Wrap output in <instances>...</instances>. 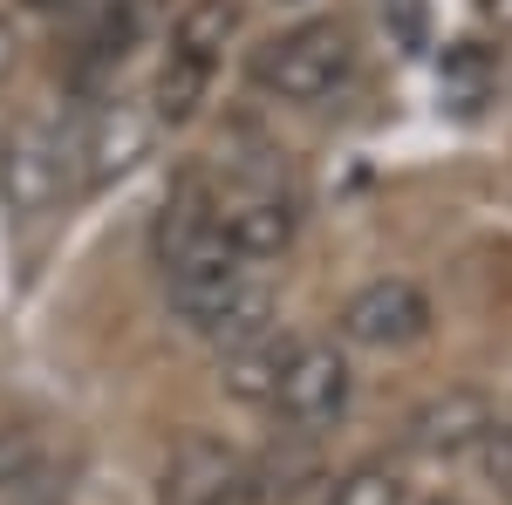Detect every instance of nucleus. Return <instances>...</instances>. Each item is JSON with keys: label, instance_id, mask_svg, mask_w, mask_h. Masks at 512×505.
I'll use <instances>...</instances> for the list:
<instances>
[{"label": "nucleus", "instance_id": "20", "mask_svg": "<svg viewBox=\"0 0 512 505\" xmlns=\"http://www.w3.org/2000/svg\"><path fill=\"white\" fill-rule=\"evenodd\" d=\"M431 505H451V499H431Z\"/></svg>", "mask_w": 512, "mask_h": 505}, {"label": "nucleus", "instance_id": "8", "mask_svg": "<svg viewBox=\"0 0 512 505\" xmlns=\"http://www.w3.org/2000/svg\"><path fill=\"white\" fill-rule=\"evenodd\" d=\"M151 130L158 117L144 110V103H130V96H103L89 117H82V137H76V157H82V185L96 192V185H110L123 178L137 157L151 151Z\"/></svg>", "mask_w": 512, "mask_h": 505}, {"label": "nucleus", "instance_id": "4", "mask_svg": "<svg viewBox=\"0 0 512 505\" xmlns=\"http://www.w3.org/2000/svg\"><path fill=\"white\" fill-rule=\"evenodd\" d=\"M62 178H69V144L55 137V123L21 117L0 130V212L14 226L48 219L62 198Z\"/></svg>", "mask_w": 512, "mask_h": 505}, {"label": "nucleus", "instance_id": "13", "mask_svg": "<svg viewBox=\"0 0 512 505\" xmlns=\"http://www.w3.org/2000/svg\"><path fill=\"white\" fill-rule=\"evenodd\" d=\"M239 28V0H192L185 14H178V28H171V48H192L205 62H219L226 55V41Z\"/></svg>", "mask_w": 512, "mask_h": 505}, {"label": "nucleus", "instance_id": "7", "mask_svg": "<svg viewBox=\"0 0 512 505\" xmlns=\"http://www.w3.org/2000/svg\"><path fill=\"white\" fill-rule=\"evenodd\" d=\"M431 335V301L417 280H369L355 287L349 308H342V342L349 349H410Z\"/></svg>", "mask_w": 512, "mask_h": 505}, {"label": "nucleus", "instance_id": "1", "mask_svg": "<svg viewBox=\"0 0 512 505\" xmlns=\"http://www.w3.org/2000/svg\"><path fill=\"white\" fill-rule=\"evenodd\" d=\"M151 253H158L164 267V287H178V280H205V273H226V267H253V260H239L226 226H219V192L185 171L158 205V226H151Z\"/></svg>", "mask_w": 512, "mask_h": 505}, {"label": "nucleus", "instance_id": "17", "mask_svg": "<svg viewBox=\"0 0 512 505\" xmlns=\"http://www.w3.org/2000/svg\"><path fill=\"white\" fill-rule=\"evenodd\" d=\"M14 69H21V35H14V21L0 14V82L14 76Z\"/></svg>", "mask_w": 512, "mask_h": 505}, {"label": "nucleus", "instance_id": "9", "mask_svg": "<svg viewBox=\"0 0 512 505\" xmlns=\"http://www.w3.org/2000/svg\"><path fill=\"white\" fill-rule=\"evenodd\" d=\"M253 465L233 458L226 444H185L164 471V505H253Z\"/></svg>", "mask_w": 512, "mask_h": 505}, {"label": "nucleus", "instance_id": "3", "mask_svg": "<svg viewBox=\"0 0 512 505\" xmlns=\"http://www.w3.org/2000/svg\"><path fill=\"white\" fill-rule=\"evenodd\" d=\"M171 308L212 349H239V342H253V335L274 328V287L253 267H226V273H205V280H178Z\"/></svg>", "mask_w": 512, "mask_h": 505}, {"label": "nucleus", "instance_id": "19", "mask_svg": "<svg viewBox=\"0 0 512 505\" xmlns=\"http://www.w3.org/2000/svg\"><path fill=\"white\" fill-rule=\"evenodd\" d=\"M478 14H485L499 35H512V0H478Z\"/></svg>", "mask_w": 512, "mask_h": 505}, {"label": "nucleus", "instance_id": "2", "mask_svg": "<svg viewBox=\"0 0 512 505\" xmlns=\"http://www.w3.org/2000/svg\"><path fill=\"white\" fill-rule=\"evenodd\" d=\"M355 69V28L349 21H301L274 35L253 55V82L280 103H315L328 89H342Z\"/></svg>", "mask_w": 512, "mask_h": 505}, {"label": "nucleus", "instance_id": "11", "mask_svg": "<svg viewBox=\"0 0 512 505\" xmlns=\"http://www.w3.org/2000/svg\"><path fill=\"white\" fill-rule=\"evenodd\" d=\"M294 349H301V342H294V335H280V328L253 335V342H239V349H219V383H226V396L274 410V396H280V383H287Z\"/></svg>", "mask_w": 512, "mask_h": 505}, {"label": "nucleus", "instance_id": "6", "mask_svg": "<svg viewBox=\"0 0 512 505\" xmlns=\"http://www.w3.org/2000/svg\"><path fill=\"white\" fill-rule=\"evenodd\" d=\"M219 226L239 260H274L301 233V198L280 178H233V185H219Z\"/></svg>", "mask_w": 512, "mask_h": 505}, {"label": "nucleus", "instance_id": "10", "mask_svg": "<svg viewBox=\"0 0 512 505\" xmlns=\"http://www.w3.org/2000/svg\"><path fill=\"white\" fill-rule=\"evenodd\" d=\"M492 424L499 417H492V403L478 389H444L410 417V451H424V458H478Z\"/></svg>", "mask_w": 512, "mask_h": 505}, {"label": "nucleus", "instance_id": "5", "mask_svg": "<svg viewBox=\"0 0 512 505\" xmlns=\"http://www.w3.org/2000/svg\"><path fill=\"white\" fill-rule=\"evenodd\" d=\"M349 396H355L349 355L335 349V342H301L294 362H287V383H280V396H274V417L294 430V437H315V430H328L349 410Z\"/></svg>", "mask_w": 512, "mask_h": 505}, {"label": "nucleus", "instance_id": "12", "mask_svg": "<svg viewBox=\"0 0 512 505\" xmlns=\"http://www.w3.org/2000/svg\"><path fill=\"white\" fill-rule=\"evenodd\" d=\"M212 69L219 62H205L192 48H164V69L151 82V117L158 123H192L198 103H205V89H212Z\"/></svg>", "mask_w": 512, "mask_h": 505}, {"label": "nucleus", "instance_id": "14", "mask_svg": "<svg viewBox=\"0 0 512 505\" xmlns=\"http://www.w3.org/2000/svg\"><path fill=\"white\" fill-rule=\"evenodd\" d=\"M321 505H410V485H403V471H396V465L369 458V465L342 471V478L321 492Z\"/></svg>", "mask_w": 512, "mask_h": 505}, {"label": "nucleus", "instance_id": "16", "mask_svg": "<svg viewBox=\"0 0 512 505\" xmlns=\"http://www.w3.org/2000/svg\"><path fill=\"white\" fill-rule=\"evenodd\" d=\"M478 465H485V471H492V478L512 492V424H492V437L478 444Z\"/></svg>", "mask_w": 512, "mask_h": 505}, {"label": "nucleus", "instance_id": "15", "mask_svg": "<svg viewBox=\"0 0 512 505\" xmlns=\"http://www.w3.org/2000/svg\"><path fill=\"white\" fill-rule=\"evenodd\" d=\"M35 465H41L35 430L28 424H0V492H7V485H28Z\"/></svg>", "mask_w": 512, "mask_h": 505}, {"label": "nucleus", "instance_id": "18", "mask_svg": "<svg viewBox=\"0 0 512 505\" xmlns=\"http://www.w3.org/2000/svg\"><path fill=\"white\" fill-rule=\"evenodd\" d=\"M28 7H41V14H82V21H89L103 0H28Z\"/></svg>", "mask_w": 512, "mask_h": 505}]
</instances>
